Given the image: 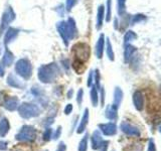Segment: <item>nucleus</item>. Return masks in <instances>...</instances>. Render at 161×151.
I'll use <instances>...</instances> for the list:
<instances>
[{"label": "nucleus", "mask_w": 161, "mask_h": 151, "mask_svg": "<svg viewBox=\"0 0 161 151\" xmlns=\"http://www.w3.org/2000/svg\"><path fill=\"white\" fill-rule=\"evenodd\" d=\"M83 97H84V90L83 89H80L78 91V95H77V103H78L80 106L83 103Z\"/></svg>", "instance_id": "obj_34"}, {"label": "nucleus", "mask_w": 161, "mask_h": 151, "mask_svg": "<svg viewBox=\"0 0 161 151\" xmlns=\"http://www.w3.org/2000/svg\"><path fill=\"white\" fill-rule=\"evenodd\" d=\"M109 144H110L109 140H104L103 143H102L101 147L99 148V151H108V148H109Z\"/></svg>", "instance_id": "obj_36"}, {"label": "nucleus", "mask_w": 161, "mask_h": 151, "mask_svg": "<svg viewBox=\"0 0 161 151\" xmlns=\"http://www.w3.org/2000/svg\"><path fill=\"white\" fill-rule=\"evenodd\" d=\"M2 105L7 111L13 112V111L17 110L18 107H19V100H18V98H16V97L5 98V100H4V102H3Z\"/></svg>", "instance_id": "obj_11"}, {"label": "nucleus", "mask_w": 161, "mask_h": 151, "mask_svg": "<svg viewBox=\"0 0 161 151\" xmlns=\"http://www.w3.org/2000/svg\"><path fill=\"white\" fill-rule=\"evenodd\" d=\"M111 19V0L107 1V14H106V20L110 21Z\"/></svg>", "instance_id": "obj_37"}, {"label": "nucleus", "mask_w": 161, "mask_h": 151, "mask_svg": "<svg viewBox=\"0 0 161 151\" xmlns=\"http://www.w3.org/2000/svg\"><path fill=\"white\" fill-rule=\"evenodd\" d=\"M88 141H89V133L86 132V135L80 141L78 151H88Z\"/></svg>", "instance_id": "obj_24"}, {"label": "nucleus", "mask_w": 161, "mask_h": 151, "mask_svg": "<svg viewBox=\"0 0 161 151\" xmlns=\"http://www.w3.org/2000/svg\"><path fill=\"white\" fill-rule=\"evenodd\" d=\"M15 73L24 80H28L32 75V67L27 58H21L15 64Z\"/></svg>", "instance_id": "obj_5"}, {"label": "nucleus", "mask_w": 161, "mask_h": 151, "mask_svg": "<svg viewBox=\"0 0 161 151\" xmlns=\"http://www.w3.org/2000/svg\"><path fill=\"white\" fill-rule=\"evenodd\" d=\"M3 94H4L3 92H0V104H3V102H4V100H5V98L2 97Z\"/></svg>", "instance_id": "obj_46"}, {"label": "nucleus", "mask_w": 161, "mask_h": 151, "mask_svg": "<svg viewBox=\"0 0 161 151\" xmlns=\"http://www.w3.org/2000/svg\"><path fill=\"white\" fill-rule=\"evenodd\" d=\"M105 16V7L103 5H100L98 8L97 13V29H100L103 25V20Z\"/></svg>", "instance_id": "obj_22"}, {"label": "nucleus", "mask_w": 161, "mask_h": 151, "mask_svg": "<svg viewBox=\"0 0 161 151\" xmlns=\"http://www.w3.org/2000/svg\"><path fill=\"white\" fill-rule=\"evenodd\" d=\"M18 114L23 119H31L38 117L41 113L40 108L35 104L30 103H22L18 107Z\"/></svg>", "instance_id": "obj_4"}, {"label": "nucleus", "mask_w": 161, "mask_h": 151, "mask_svg": "<svg viewBox=\"0 0 161 151\" xmlns=\"http://www.w3.org/2000/svg\"><path fill=\"white\" fill-rule=\"evenodd\" d=\"M160 92H161V85H160Z\"/></svg>", "instance_id": "obj_48"}, {"label": "nucleus", "mask_w": 161, "mask_h": 151, "mask_svg": "<svg viewBox=\"0 0 161 151\" xmlns=\"http://www.w3.org/2000/svg\"><path fill=\"white\" fill-rule=\"evenodd\" d=\"M136 38H137V34L134 31H132V30H128L126 32L125 36H124V42H125V44H128L130 41H134Z\"/></svg>", "instance_id": "obj_26"}, {"label": "nucleus", "mask_w": 161, "mask_h": 151, "mask_svg": "<svg viewBox=\"0 0 161 151\" xmlns=\"http://www.w3.org/2000/svg\"><path fill=\"white\" fill-rule=\"evenodd\" d=\"M117 10L120 16H123L126 12V0H117Z\"/></svg>", "instance_id": "obj_25"}, {"label": "nucleus", "mask_w": 161, "mask_h": 151, "mask_svg": "<svg viewBox=\"0 0 161 151\" xmlns=\"http://www.w3.org/2000/svg\"><path fill=\"white\" fill-rule=\"evenodd\" d=\"M73 94H74V90H73V89H71V90L67 92V99H72Z\"/></svg>", "instance_id": "obj_45"}, {"label": "nucleus", "mask_w": 161, "mask_h": 151, "mask_svg": "<svg viewBox=\"0 0 161 151\" xmlns=\"http://www.w3.org/2000/svg\"><path fill=\"white\" fill-rule=\"evenodd\" d=\"M120 129L124 134H126L127 136L131 137H140L141 136V131L137 126L133 125L132 123H129L127 121H123L120 124Z\"/></svg>", "instance_id": "obj_7"}, {"label": "nucleus", "mask_w": 161, "mask_h": 151, "mask_svg": "<svg viewBox=\"0 0 161 151\" xmlns=\"http://www.w3.org/2000/svg\"><path fill=\"white\" fill-rule=\"evenodd\" d=\"M93 82H94V72L91 71L89 74V77H88V83H87V86H88V87H92Z\"/></svg>", "instance_id": "obj_39"}, {"label": "nucleus", "mask_w": 161, "mask_h": 151, "mask_svg": "<svg viewBox=\"0 0 161 151\" xmlns=\"http://www.w3.org/2000/svg\"><path fill=\"white\" fill-rule=\"evenodd\" d=\"M73 109H74V107H73V105L72 104H67V106H66V108H64V114L66 115H70L71 113L73 112Z\"/></svg>", "instance_id": "obj_40"}, {"label": "nucleus", "mask_w": 161, "mask_h": 151, "mask_svg": "<svg viewBox=\"0 0 161 151\" xmlns=\"http://www.w3.org/2000/svg\"><path fill=\"white\" fill-rule=\"evenodd\" d=\"M4 67H3V64H0V77H4Z\"/></svg>", "instance_id": "obj_44"}, {"label": "nucleus", "mask_w": 161, "mask_h": 151, "mask_svg": "<svg viewBox=\"0 0 161 151\" xmlns=\"http://www.w3.org/2000/svg\"><path fill=\"white\" fill-rule=\"evenodd\" d=\"M60 75V67L57 64H43L38 69V80L43 84H51L57 81L58 77Z\"/></svg>", "instance_id": "obj_1"}, {"label": "nucleus", "mask_w": 161, "mask_h": 151, "mask_svg": "<svg viewBox=\"0 0 161 151\" xmlns=\"http://www.w3.org/2000/svg\"><path fill=\"white\" fill-rule=\"evenodd\" d=\"M106 44H107L106 51H107V55H108V57H109V60H110V61H114V60H115V57H114V51H113L112 44H111V41H110V39H109V38H107Z\"/></svg>", "instance_id": "obj_28"}, {"label": "nucleus", "mask_w": 161, "mask_h": 151, "mask_svg": "<svg viewBox=\"0 0 161 151\" xmlns=\"http://www.w3.org/2000/svg\"><path fill=\"white\" fill-rule=\"evenodd\" d=\"M136 51H137V48L135 47H133L131 44H125V51H124V60H125V63H129L131 61L133 57L135 55Z\"/></svg>", "instance_id": "obj_16"}, {"label": "nucleus", "mask_w": 161, "mask_h": 151, "mask_svg": "<svg viewBox=\"0 0 161 151\" xmlns=\"http://www.w3.org/2000/svg\"><path fill=\"white\" fill-rule=\"evenodd\" d=\"M77 3H78V0H67V10L71 11Z\"/></svg>", "instance_id": "obj_35"}, {"label": "nucleus", "mask_w": 161, "mask_h": 151, "mask_svg": "<svg viewBox=\"0 0 161 151\" xmlns=\"http://www.w3.org/2000/svg\"><path fill=\"white\" fill-rule=\"evenodd\" d=\"M14 61V55L13 54L8 50V48H5V51H4V54H3V57H2V64L4 67H10L12 63H13Z\"/></svg>", "instance_id": "obj_19"}, {"label": "nucleus", "mask_w": 161, "mask_h": 151, "mask_svg": "<svg viewBox=\"0 0 161 151\" xmlns=\"http://www.w3.org/2000/svg\"><path fill=\"white\" fill-rule=\"evenodd\" d=\"M73 52L76 57V61L85 63L90 57V47L86 44H78L74 45Z\"/></svg>", "instance_id": "obj_6"}, {"label": "nucleus", "mask_w": 161, "mask_h": 151, "mask_svg": "<svg viewBox=\"0 0 161 151\" xmlns=\"http://www.w3.org/2000/svg\"><path fill=\"white\" fill-rule=\"evenodd\" d=\"M133 104L137 111H142L144 109V95L141 91H135L133 94Z\"/></svg>", "instance_id": "obj_12"}, {"label": "nucleus", "mask_w": 161, "mask_h": 151, "mask_svg": "<svg viewBox=\"0 0 161 151\" xmlns=\"http://www.w3.org/2000/svg\"><path fill=\"white\" fill-rule=\"evenodd\" d=\"M89 117H90V114H89V109L88 108H86L85 111H84V114H83V117L82 119H80V125L77 127V133L78 134H83L84 132L86 131L87 129V126L89 124Z\"/></svg>", "instance_id": "obj_13"}, {"label": "nucleus", "mask_w": 161, "mask_h": 151, "mask_svg": "<svg viewBox=\"0 0 161 151\" xmlns=\"http://www.w3.org/2000/svg\"><path fill=\"white\" fill-rule=\"evenodd\" d=\"M52 134H54V130H52L51 127L45 128V130H44V132H43V135H42L43 141H44V142L51 141L52 139Z\"/></svg>", "instance_id": "obj_27"}, {"label": "nucleus", "mask_w": 161, "mask_h": 151, "mask_svg": "<svg viewBox=\"0 0 161 151\" xmlns=\"http://www.w3.org/2000/svg\"><path fill=\"white\" fill-rule=\"evenodd\" d=\"M145 19V15L143 14H137V15H134L133 16V19L131 21V25H134V24L140 22V21L144 20Z\"/></svg>", "instance_id": "obj_30"}, {"label": "nucleus", "mask_w": 161, "mask_h": 151, "mask_svg": "<svg viewBox=\"0 0 161 151\" xmlns=\"http://www.w3.org/2000/svg\"><path fill=\"white\" fill-rule=\"evenodd\" d=\"M66 150H67V145L64 144V142H60V143H58L57 151H66Z\"/></svg>", "instance_id": "obj_42"}, {"label": "nucleus", "mask_w": 161, "mask_h": 151, "mask_svg": "<svg viewBox=\"0 0 161 151\" xmlns=\"http://www.w3.org/2000/svg\"><path fill=\"white\" fill-rule=\"evenodd\" d=\"M6 82H7V84L12 88H15V89H23L24 88L23 83L21 82L17 77H15L13 74H10V75L7 77Z\"/></svg>", "instance_id": "obj_15"}, {"label": "nucleus", "mask_w": 161, "mask_h": 151, "mask_svg": "<svg viewBox=\"0 0 161 151\" xmlns=\"http://www.w3.org/2000/svg\"><path fill=\"white\" fill-rule=\"evenodd\" d=\"M147 151H157L155 142H154L153 139H149V142H148V149H147Z\"/></svg>", "instance_id": "obj_38"}, {"label": "nucleus", "mask_w": 161, "mask_h": 151, "mask_svg": "<svg viewBox=\"0 0 161 151\" xmlns=\"http://www.w3.org/2000/svg\"><path fill=\"white\" fill-rule=\"evenodd\" d=\"M54 117L48 116V118L44 119V122H43V126H44L45 128L51 127V125L54 124Z\"/></svg>", "instance_id": "obj_32"}, {"label": "nucleus", "mask_w": 161, "mask_h": 151, "mask_svg": "<svg viewBox=\"0 0 161 151\" xmlns=\"http://www.w3.org/2000/svg\"><path fill=\"white\" fill-rule=\"evenodd\" d=\"M10 130V124L7 118H2L0 121V137H5Z\"/></svg>", "instance_id": "obj_20"}, {"label": "nucleus", "mask_w": 161, "mask_h": 151, "mask_svg": "<svg viewBox=\"0 0 161 151\" xmlns=\"http://www.w3.org/2000/svg\"><path fill=\"white\" fill-rule=\"evenodd\" d=\"M14 18H15V13H14L13 9L9 6V7L5 10L4 13H3L2 20H1V27H0V35L2 34L3 31H4V29L7 27L8 24L10 23Z\"/></svg>", "instance_id": "obj_9"}, {"label": "nucleus", "mask_w": 161, "mask_h": 151, "mask_svg": "<svg viewBox=\"0 0 161 151\" xmlns=\"http://www.w3.org/2000/svg\"><path fill=\"white\" fill-rule=\"evenodd\" d=\"M101 106L104 107L105 106V90L104 88H101Z\"/></svg>", "instance_id": "obj_41"}, {"label": "nucleus", "mask_w": 161, "mask_h": 151, "mask_svg": "<svg viewBox=\"0 0 161 151\" xmlns=\"http://www.w3.org/2000/svg\"><path fill=\"white\" fill-rule=\"evenodd\" d=\"M12 151H16V150H12Z\"/></svg>", "instance_id": "obj_49"}, {"label": "nucleus", "mask_w": 161, "mask_h": 151, "mask_svg": "<svg viewBox=\"0 0 161 151\" xmlns=\"http://www.w3.org/2000/svg\"><path fill=\"white\" fill-rule=\"evenodd\" d=\"M57 27L66 45H67V44H69V41L75 38L77 34H78V29H77L76 22L73 18H69L67 22L66 21L58 22Z\"/></svg>", "instance_id": "obj_2"}, {"label": "nucleus", "mask_w": 161, "mask_h": 151, "mask_svg": "<svg viewBox=\"0 0 161 151\" xmlns=\"http://www.w3.org/2000/svg\"><path fill=\"white\" fill-rule=\"evenodd\" d=\"M104 48H105V36L104 34H101L97 41V44H96V55H97L98 58L103 57Z\"/></svg>", "instance_id": "obj_18"}, {"label": "nucleus", "mask_w": 161, "mask_h": 151, "mask_svg": "<svg viewBox=\"0 0 161 151\" xmlns=\"http://www.w3.org/2000/svg\"><path fill=\"white\" fill-rule=\"evenodd\" d=\"M158 131L161 133V122H160V125H159V127H158Z\"/></svg>", "instance_id": "obj_47"}, {"label": "nucleus", "mask_w": 161, "mask_h": 151, "mask_svg": "<svg viewBox=\"0 0 161 151\" xmlns=\"http://www.w3.org/2000/svg\"><path fill=\"white\" fill-rule=\"evenodd\" d=\"M103 137L100 130H95L91 136V147L93 150H99L103 143Z\"/></svg>", "instance_id": "obj_10"}, {"label": "nucleus", "mask_w": 161, "mask_h": 151, "mask_svg": "<svg viewBox=\"0 0 161 151\" xmlns=\"http://www.w3.org/2000/svg\"><path fill=\"white\" fill-rule=\"evenodd\" d=\"M123 97H124V93H123L122 89L119 87H116L115 91H114V103H113V105H115L117 108H119L121 103H122V101H123Z\"/></svg>", "instance_id": "obj_21"}, {"label": "nucleus", "mask_w": 161, "mask_h": 151, "mask_svg": "<svg viewBox=\"0 0 161 151\" xmlns=\"http://www.w3.org/2000/svg\"><path fill=\"white\" fill-rule=\"evenodd\" d=\"M31 93L38 98L43 96V91L41 90V88H39V87H33L31 89Z\"/></svg>", "instance_id": "obj_31"}, {"label": "nucleus", "mask_w": 161, "mask_h": 151, "mask_svg": "<svg viewBox=\"0 0 161 151\" xmlns=\"http://www.w3.org/2000/svg\"><path fill=\"white\" fill-rule=\"evenodd\" d=\"M91 102H92V105L94 107L98 106L99 95H98V89L96 88L95 86H92V89H91Z\"/></svg>", "instance_id": "obj_23"}, {"label": "nucleus", "mask_w": 161, "mask_h": 151, "mask_svg": "<svg viewBox=\"0 0 161 151\" xmlns=\"http://www.w3.org/2000/svg\"><path fill=\"white\" fill-rule=\"evenodd\" d=\"M18 35V30L13 28V27H10V28L7 29V31L5 32L4 35V44H10L11 41H13L16 36Z\"/></svg>", "instance_id": "obj_17"}, {"label": "nucleus", "mask_w": 161, "mask_h": 151, "mask_svg": "<svg viewBox=\"0 0 161 151\" xmlns=\"http://www.w3.org/2000/svg\"><path fill=\"white\" fill-rule=\"evenodd\" d=\"M105 117L110 121H116L118 119V108L115 105H109L105 111Z\"/></svg>", "instance_id": "obj_14"}, {"label": "nucleus", "mask_w": 161, "mask_h": 151, "mask_svg": "<svg viewBox=\"0 0 161 151\" xmlns=\"http://www.w3.org/2000/svg\"><path fill=\"white\" fill-rule=\"evenodd\" d=\"M36 137H38V131L33 126L23 125L18 133L15 135V140H17L18 142L31 143L36 139Z\"/></svg>", "instance_id": "obj_3"}, {"label": "nucleus", "mask_w": 161, "mask_h": 151, "mask_svg": "<svg viewBox=\"0 0 161 151\" xmlns=\"http://www.w3.org/2000/svg\"><path fill=\"white\" fill-rule=\"evenodd\" d=\"M7 149V142L1 140L0 141V151H5Z\"/></svg>", "instance_id": "obj_43"}, {"label": "nucleus", "mask_w": 161, "mask_h": 151, "mask_svg": "<svg viewBox=\"0 0 161 151\" xmlns=\"http://www.w3.org/2000/svg\"><path fill=\"white\" fill-rule=\"evenodd\" d=\"M61 126H58V127L57 128V130H55L54 132V134H52V139L54 140H58V138L61 137Z\"/></svg>", "instance_id": "obj_33"}, {"label": "nucleus", "mask_w": 161, "mask_h": 151, "mask_svg": "<svg viewBox=\"0 0 161 151\" xmlns=\"http://www.w3.org/2000/svg\"><path fill=\"white\" fill-rule=\"evenodd\" d=\"M94 80H95V84L96 86L95 87L98 89V90H100L101 89V86H100V80H101V75H100V72H99V70H96L95 73H94Z\"/></svg>", "instance_id": "obj_29"}, {"label": "nucleus", "mask_w": 161, "mask_h": 151, "mask_svg": "<svg viewBox=\"0 0 161 151\" xmlns=\"http://www.w3.org/2000/svg\"><path fill=\"white\" fill-rule=\"evenodd\" d=\"M98 128L105 136H115L118 132V127H117L115 122L101 123L98 125Z\"/></svg>", "instance_id": "obj_8"}]
</instances>
